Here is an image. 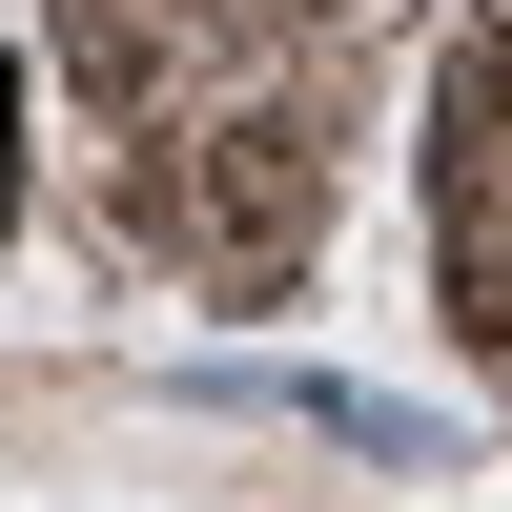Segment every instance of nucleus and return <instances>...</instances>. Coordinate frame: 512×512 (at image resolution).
<instances>
[{
	"label": "nucleus",
	"instance_id": "f257e3e1",
	"mask_svg": "<svg viewBox=\"0 0 512 512\" xmlns=\"http://www.w3.org/2000/svg\"><path fill=\"white\" fill-rule=\"evenodd\" d=\"M144 246H185L226 308L308 287V246H328V62L205 82V103L164 123V226H144Z\"/></svg>",
	"mask_w": 512,
	"mask_h": 512
},
{
	"label": "nucleus",
	"instance_id": "f03ea898",
	"mask_svg": "<svg viewBox=\"0 0 512 512\" xmlns=\"http://www.w3.org/2000/svg\"><path fill=\"white\" fill-rule=\"evenodd\" d=\"M390 21H410V0H287V41H308V62H369Z\"/></svg>",
	"mask_w": 512,
	"mask_h": 512
}]
</instances>
